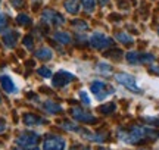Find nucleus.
Listing matches in <instances>:
<instances>
[{"instance_id":"nucleus-1","label":"nucleus","mask_w":159,"mask_h":150,"mask_svg":"<svg viewBox=\"0 0 159 150\" xmlns=\"http://www.w3.org/2000/svg\"><path fill=\"white\" fill-rule=\"evenodd\" d=\"M118 139L125 144H137L148 139H156L159 134L146 127H131L128 130H118Z\"/></svg>"},{"instance_id":"nucleus-2","label":"nucleus","mask_w":159,"mask_h":150,"mask_svg":"<svg viewBox=\"0 0 159 150\" xmlns=\"http://www.w3.org/2000/svg\"><path fill=\"white\" fill-rule=\"evenodd\" d=\"M90 91L93 93L99 100H102V99H106L108 96L114 94L115 88L114 87H111V86H108V84L103 82V81L94 80V81H91V84H90Z\"/></svg>"},{"instance_id":"nucleus-3","label":"nucleus","mask_w":159,"mask_h":150,"mask_svg":"<svg viewBox=\"0 0 159 150\" xmlns=\"http://www.w3.org/2000/svg\"><path fill=\"white\" fill-rule=\"evenodd\" d=\"M127 60L130 65H143V64H153L155 56L152 53H140V52H128Z\"/></svg>"},{"instance_id":"nucleus-4","label":"nucleus","mask_w":159,"mask_h":150,"mask_svg":"<svg viewBox=\"0 0 159 150\" xmlns=\"http://www.w3.org/2000/svg\"><path fill=\"white\" fill-rule=\"evenodd\" d=\"M115 80L118 81L121 86H124L125 88H128L133 93H142V88L137 86L136 78L130 74H116L115 75Z\"/></svg>"},{"instance_id":"nucleus-5","label":"nucleus","mask_w":159,"mask_h":150,"mask_svg":"<svg viewBox=\"0 0 159 150\" xmlns=\"http://www.w3.org/2000/svg\"><path fill=\"white\" fill-rule=\"evenodd\" d=\"M90 41V46L93 49H97V50H103V49H106L112 44V40L106 37L105 34L102 33H94V34H91V37L89 38Z\"/></svg>"},{"instance_id":"nucleus-6","label":"nucleus","mask_w":159,"mask_h":150,"mask_svg":"<svg viewBox=\"0 0 159 150\" xmlns=\"http://www.w3.org/2000/svg\"><path fill=\"white\" fill-rule=\"evenodd\" d=\"M75 80V75H72L71 72H66V71H59L53 75V80H52V86L55 88H62L66 84L72 82Z\"/></svg>"},{"instance_id":"nucleus-7","label":"nucleus","mask_w":159,"mask_h":150,"mask_svg":"<svg viewBox=\"0 0 159 150\" xmlns=\"http://www.w3.org/2000/svg\"><path fill=\"white\" fill-rule=\"evenodd\" d=\"M40 135L37 133H24L16 139L18 147H34L37 146Z\"/></svg>"},{"instance_id":"nucleus-8","label":"nucleus","mask_w":159,"mask_h":150,"mask_svg":"<svg viewBox=\"0 0 159 150\" xmlns=\"http://www.w3.org/2000/svg\"><path fill=\"white\" fill-rule=\"evenodd\" d=\"M66 141L57 135H49L43 143V150H65Z\"/></svg>"},{"instance_id":"nucleus-9","label":"nucleus","mask_w":159,"mask_h":150,"mask_svg":"<svg viewBox=\"0 0 159 150\" xmlns=\"http://www.w3.org/2000/svg\"><path fill=\"white\" fill-rule=\"evenodd\" d=\"M71 115L77 122H85V124H96L97 118L94 115H91L90 112H85V110L80 109V108H74L71 110Z\"/></svg>"},{"instance_id":"nucleus-10","label":"nucleus","mask_w":159,"mask_h":150,"mask_svg":"<svg viewBox=\"0 0 159 150\" xmlns=\"http://www.w3.org/2000/svg\"><path fill=\"white\" fill-rule=\"evenodd\" d=\"M43 21H46V22L50 24V25L59 27V25H62V24L65 22V18H63L61 13H57L56 11L46 9V11L43 12Z\"/></svg>"},{"instance_id":"nucleus-11","label":"nucleus","mask_w":159,"mask_h":150,"mask_svg":"<svg viewBox=\"0 0 159 150\" xmlns=\"http://www.w3.org/2000/svg\"><path fill=\"white\" fill-rule=\"evenodd\" d=\"M0 84L3 87V90H5L6 93H9V94L18 93V87H16V84H15V81H13V78H12L11 75H7V74L0 75Z\"/></svg>"},{"instance_id":"nucleus-12","label":"nucleus","mask_w":159,"mask_h":150,"mask_svg":"<svg viewBox=\"0 0 159 150\" xmlns=\"http://www.w3.org/2000/svg\"><path fill=\"white\" fill-rule=\"evenodd\" d=\"M18 38H19V33L15 31V29H6L5 34H3V43H5V46L9 47V49L15 47Z\"/></svg>"},{"instance_id":"nucleus-13","label":"nucleus","mask_w":159,"mask_h":150,"mask_svg":"<svg viewBox=\"0 0 159 150\" xmlns=\"http://www.w3.org/2000/svg\"><path fill=\"white\" fill-rule=\"evenodd\" d=\"M22 121L25 125H28V127H37V125H43L44 124V119L43 118H40L37 115H33V113H27V115H24Z\"/></svg>"},{"instance_id":"nucleus-14","label":"nucleus","mask_w":159,"mask_h":150,"mask_svg":"<svg viewBox=\"0 0 159 150\" xmlns=\"http://www.w3.org/2000/svg\"><path fill=\"white\" fill-rule=\"evenodd\" d=\"M81 135H83L85 140L99 141V143H102V141L106 140V134L105 133H90V131H87V130H83V131H81Z\"/></svg>"},{"instance_id":"nucleus-15","label":"nucleus","mask_w":159,"mask_h":150,"mask_svg":"<svg viewBox=\"0 0 159 150\" xmlns=\"http://www.w3.org/2000/svg\"><path fill=\"white\" fill-rule=\"evenodd\" d=\"M52 56H53V52L49 47H40L35 52V58L40 59V60H50Z\"/></svg>"},{"instance_id":"nucleus-16","label":"nucleus","mask_w":159,"mask_h":150,"mask_svg":"<svg viewBox=\"0 0 159 150\" xmlns=\"http://www.w3.org/2000/svg\"><path fill=\"white\" fill-rule=\"evenodd\" d=\"M53 38H55L57 43H61V44H69V43L72 41V37H71L68 33H65V31H57V33H55Z\"/></svg>"},{"instance_id":"nucleus-17","label":"nucleus","mask_w":159,"mask_h":150,"mask_svg":"<svg viewBox=\"0 0 159 150\" xmlns=\"http://www.w3.org/2000/svg\"><path fill=\"white\" fill-rule=\"evenodd\" d=\"M43 108H44V110L46 112H49V113H59V112L62 110V106H61V104L55 103V102H52V100L44 102Z\"/></svg>"},{"instance_id":"nucleus-18","label":"nucleus","mask_w":159,"mask_h":150,"mask_svg":"<svg viewBox=\"0 0 159 150\" xmlns=\"http://www.w3.org/2000/svg\"><path fill=\"white\" fill-rule=\"evenodd\" d=\"M63 6H65V9H66V12H69V13H78L80 11V2L78 0H65V3H63Z\"/></svg>"},{"instance_id":"nucleus-19","label":"nucleus","mask_w":159,"mask_h":150,"mask_svg":"<svg viewBox=\"0 0 159 150\" xmlns=\"http://www.w3.org/2000/svg\"><path fill=\"white\" fill-rule=\"evenodd\" d=\"M115 40H118L119 43H122V44H133V37L128 34H125V33H118V34H115Z\"/></svg>"},{"instance_id":"nucleus-20","label":"nucleus","mask_w":159,"mask_h":150,"mask_svg":"<svg viewBox=\"0 0 159 150\" xmlns=\"http://www.w3.org/2000/svg\"><path fill=\"white\" fill-rule=\"evenodd\" d=\"M80 5H83L87 12H93L96 7V0H80Z\"/></svg>"},{"instance_id":"nucleus-21","label":"nucleus","mask_w":159,"mask_h":150,"mask_svg":"<svg viewBox=\"0 0 159 150\" xmlns=\"http://www.w3.org/2000/svg\"><path fill=\"white\" fill-rule=\"evenodd\" d=\"M115 109H116V104L115 103H106V104H102L100 108H99V110L102 112V113H112V112H115Z\"/></svg>"},{"instance_id":"nucleus-22","label":"nucleus","mask_w":159,"mask_h":150,"mask_svg":"<svg viewBox=\"0 0 159 150\" xmlns=\"http://www.w3.org/2000/svg\"><path fill=\"white\" fill-rule=\"evenodd\" d=\"M62 128H65L66 131H75V133H81L83 131V128L78 127L74 122H65V124H62Z\"/></svg>"},{"instance_id":"nucleus-23","label":"nucleus","mask_w":159,"mask_h":150,"mask_svg":"<svg viewBox=\"0 0 159 150\" xmlns=\"http://www.w3.org/2000/svg\"><path fill=\"white\" fill-rule=\"evenodd\" d=\"M72 27H74L75 29H78V31H85V29L89 28L87 22H84V21H80V19L72 21Z\"/></svg>"},{"instance_id":"nucleus-24","label":"nucleus","mask_w":159,"mask_h":150,"mask_svg":"<svg viewBox=\"0 0 159 150\" xmlns=\"http://www.w3.org/2000/svg\"><path fill=\"white\" fill-rule=\"evenodd\" d=\"M16 22L19 24V25H30V24H31V18H30L28 15L21 13V15H18L16 16Z\"/></svg>"},{"instance_id":"nucleus-25","label":"nucleus","mask_w":159,"mask_h":150,"mask_svg":"<svg viewBox=\"0 0 159 150\" xmlns=\"http://www.w3.org/2000/svg\"><path fill=\"white\" fill-rule=\"evenodd\" d=\"M97 71L102 72V74H109V72L112 71V66L108 64H105V62H100V64H97Z\"/></svg>"},{"instance_id":"nucleus-26","label":"nucleus","mask_w":159,"mask_h":150,"mask_svg":"<svg viewBox=\"0 0 159 150\" xmlns=\"http://www.w3.org/2000/svg\"><path fill=\"white\" fill-rule=\"evenodd\" d=\"M37 72H39V75H41V77H44V78H50L52 75V71L49 69V68H44V66H43V68H39V71H37Z\"/></svg>"},{"instance_id":"nucleus-27","label":"nucleus","mask_w":159,"mask_h":150,"mask_svg":"<svg viewBox=\"0 0 159 150\" xmlns=\"http://www.w3.org/2000/svg\"><path fill=\"white\" fill-rule=\"evenodd\" d=\"M24 44H25V47H27V49H30V50H31V49H33V44H34V43H33V38H31L30 35H27V37L24 38Z\"/></svg>"},{"instance_id":"nucleus-28","label":"nucleus","mask_w":159,"mask_h":150,"mask_svg":"<svg viewBox=\"0 0 159 150\" xmlns=\"http://www.w3.org/2000/svg\"><path fill=\"white\" fill-rule=\"evenodd\" d=\"M6 24H7V21H6V16L3 15V13H0V33H2V31L6 28Z\"/></svg>"},{"instance_id":"nucleus-29","label":"nucleus","mask_w":159,"mask_h":150,"mask_svg":"<svg viewBox=\"0 0 159 150\" xmlns=\"http://www.w3.org/2000/svg\"><path fill=\"white\" fill-rule=\"evenodd\" d=\"M80 97H81V100H83L84 104H90V99H89V96H87L85 91H80Z\"/></svg>"},{"instance_id":"nucleus-30","label":"nucleus","mask_w":159,"mask_h":150,"mask_svg":"<svg viewBox=\"0 0 159 150\" xmlns=\"http://www.w3.org/2000/svg\"><path fill=\"white\" fill-rule=\"evenodd\" d=\"M11 3L15 6V7H22L24 3H25V0H11Z\"/></svg>"},{"instance_id":"nucleus-31","label":"nucleus","mask_w":159,"mask_h":150,"mask_svg":"<svg viewBox=\"0 0 159 150\" xmlns=\"http://www.w3.org/2000/svg\"><path fill=\"white\" fill-rule=\"evenodd\" d=\"M15 150H40L37 146H34V147H16Z\"/></svg>"},{"instance_id":"nucleus-32","label":"nucleus","mask_w":159,"mask_h":150,"mask_svg":"<svg viewBox=\"0 0 159 150\" xmlns=\"http://www.w3.org/2000/svg\"><path fill=\"white\" fill-rule=\"evenodd\" d=\"M148 121H150V124H155L159 127V118H149Z\"/></svg>"},{"instance_id":"nucleus-33","label":"nucleus","mask_w":159,"mask_h":150,"mask_svg":"<svg viewBox=\"0 0 159 150\" xmlns=\"http://www.w3.org/2000/svg\"><path fill=\"white\" fill-rule=\"evenodd\" d=\"M6 130V124H5V121L3 119H0V133H3Z\"/></svg>"},{"instance_id":"nucleus-34","label":"nucleus","mask_w":159,"mask_h":150,"mask_svg":"<svg viewBox=\"0 0 159 150\" xmlns=\"http://www.w3.org/2000/svg\"><path fill=\"white\" fill-rule=\"evenodd\" d=\"M71 150H91V149H89V147H84V146H75V147H72Z\"/></svg>"},{"instance_id":"nucleus-35","label":"nucleus","mask_w":159,"mask_h":150,"mask_svg":"<svg viewBox=\"0 0 159 150\" xmlns=\"http://www.w3.org/2000/svg\"><path fill=\"white\" fill-rule=\"evenodd\" d=\"M97 2H99V5H100V6H106L109 0H97Z\"/></svg>"},{"instance_id":"nucleus-36","label":"nucleus","mask_w":159,"mask_h":150,"mask_svg":"<svg viewBox=\"0 0 159 150\" xmlns=\"http://www.w3.org/2000/svg\"><path fill=\"white\" fill-rule=\"evenodd\" d=\"M152 71H155V72H159V68H152Z\"/></svg>"},{"instance_id":"nucleus-37","label":"nucleus","mask_w":159,"mask_h":150,"mask_svg":"<svg viewBox=\"0 0 159 150\" xmlns=\"http://www.w3.org/2000/svg\"><path fill=\"white\" fill-rule=\"evenodd\" d=\"M0 103H2V97H0Z\"/></svg>"},{"instance_id":"nucleus-38","label":"nucleus","mask_w":159,"mask_h":150,"mask_svg":"<svg viewBox=\"0 0 159 150\" xmlns=\"http://www.w3.org/2000/svg\"><path fill=\"white\" fill-rule=\"evenodd\" d=\"M158 34H159V28H158Z\"/></svg>"}]
</instances>
